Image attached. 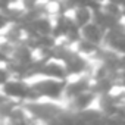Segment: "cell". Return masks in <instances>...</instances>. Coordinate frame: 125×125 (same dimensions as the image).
<instances>
[{"label": "cell", "mask_w": 125, "mask_h": 125, "mask_svg": "<svg viewBox=\"0 0 125 125\" xmlns=\"http://www.w3.org/2000/svg\"><path fill=\"white\" fill-rule=\"evenodd\" d=\"M30 81H31V85L37 90V93L40 94L41 99L62 102L66 80H54V78H47V77H35V78H32Z\"/></svg>", "instance_id": "cell-1"}, {"label": "cell", "mask_w": 125, "mask_h": 125, "mask_svg": "<svg viewBox=\"0 0 125 125\" xmlns=\"http://www.w3.org/2000/svg\"><path fill=\"white\" fill-rule=\"evenodd\" d=\"M30 87H31L30 80L13 78V77H12L8 83H5V85L0 88V91H2L8 99H12V100H16V102L24 103V102L27 100Z\"/></svg>", "instance_id": "cell-2"}, {"label": "cell", "mask_w": 125, "mask_h": 125, "mask_svg": "<svg viewBox=\"0 0 125 125\" xmlns=\"http://www.w3.org/2000/svg\"><path fill=\"white\" fill-rule=\"evenodd\" d=\"M93 80L90 75H80V77H72L66 80L65 84V90H63V97H62V103H65L74 97H77L78 94L87 91L91 88Z\"/></svg>", "instance_id": "cell-3"}, {"label": "cell", "mask_w": 125, "mask_h": 125, "mask_svg": "<svg viewBox=\"0 0 125 125\" xmlns=\"http://www.w3.org/2000/svg\"><path fill=\"white\" fill-rule=\"evenodd\" d=\"M40 77H47V78H54V80H68V71L66 66L62 60L59 59H47L41 66Z\"/></svg>", "instance_id": "cell-4"}, {"label": "cell", "mask_w": 125, "mask_h": 125, "mask_svg": "<svg viewBox=\"0 0 125 125\" xmlns=\"http://www.w3.org/2000/svg\"><path fill=\"white\" fill-rule=\"evenodd\" d=\"M96 102H97V94L90 88L81 94H78L77 97L65 102V107H68L69 110L72 112H80V110H84V109H88L91 106H96Z\"/></svg>", "instance_id": "cell-5"}, {"label": "cell", "mask_w": 125, "mask_h": 125, "mask_svg": "<svg viewBox=\"0 0 125 125\" xmlns=\"http://www.w3.org/2000/svg\"><path fill=\"white\" fill-rule=\"evenodd\" d=\"M104 32L106 30H103L99 24H96L94 21L88 22L87 25H84L81 28V37L91 41V43H96V44H100L103 46V40H104Z\"/></svg>", "instance_id": "cell-6"}, {"label": "cell", "mask_w": 125, "mask_h": 125, "mask_svg": "<svg viewBox=\"0 0 125 125\" xmlns=\"http://www.w3.org/2000/svg\"><path fill=\"white\" fill-rule=\"evenodd\" d=\"M68 13L71 15L72 21H74L80 28H83L84 25H87L88 22L93 21V13H94V12H93L88 6L80 5V6H75L74 9H71Z\"/></svg>", "instance_id": "cell-7"}, {"label": "cell", "mask_w": 125, "mask_h": 125, "mask_svg": "<svg viewBox=\"0 0 125 125\" xmlns=\"http://www.w3.org/2000/svg\"><path fill=\"white\" fill-rule=\"evenodd\" d=\"M115 88H116V80H115L113 77H110V75L103 77V78L93 80V84H91V90H93L97 96L109 94V93H112Z\"/></svg>", "instance_id": "cell-8"}, {"label": "cell", "mask_w": 125, "mask_h": 125, "mask_svg": "<svg viewBox=\"0 0 125 125\" xmlns=\"http://www.w3.org/2000/svg\"><path fill=\"white\" fill-rule=\"evenodd\" d=\"M74 49H75L78 53L84 54L85 57H88V59H93V57H94V54L97 53V50L100 49V44L91 43V41H88V40H85V38H83V37H81V38H80V40L75 43Z\"/></svg>", "instance_id": "cell-9"}, {"label": "cell", "mask_w": 125, "mask_h": 125, "mask_svg": "<svg viewBox=\"0 0 125 125\" xmlns=\"http://www.w3.org/2000/svg\"><path fill=\"white\" fill-rule=\"evenodd\" d=\"M103 12H106L107 15L113 16V18H118V19H122V10H121V5H116L113 2H109V0H104L102 3V8H100Z\"/></svg>", "instance_id": "cell-10"}, {"label": "cell", "mask_w": 125, "mask_h": 125, "mask_svg": "<svg viewBox=\"0 0 125 125\" xmlns=\"http://www.w3.org/2000/svg\"><path fill=\"white\" fill-rule=\"evenodd\" d=\"M10 78H12V74L8 69V66L6 65H0V88H2L5 85V83H8Z\"/></svg>", "instance_id": "cell-11"}, {"label": "cell", "mask_w": 125, "mask_h": 125, "mask_svg": "<svg viewBox=\"0 0 125 125\" xmlns=\"http://www.w3.org/2000/svg\"><path fill=\"white\" fill-rule=\"evenodd\" d=\"M41 0H19V6L24 9V10H30V9H34Z\"/></svg>", "instance_id": "cell-12"}, {"label": "cell", "mask_w": 125, "mask_h": 125, "mask_svg": "<svg viewBox=\"0 0 125 125\" xmlns=\"http://www.w3.org/2000/svg\"><path fill=\"white\" fill-rule=\"evenodd\" d=\"M9 25H10V21L8 19L6 13L0 10V32H2V31H5V30L9 27Z\"/></svg>", "instance_id": "cell-13"}, {"label": "cell", "mask_w": 125, "mask_h": 125, "mask_svg": "<svg viewBox=\"0 0 125 125\" xmlns=\"http://www.w3.org/2000/svg\"><path fill=\"white\" fill-rule=\"evenodd\" d=\"M9 59H10V56H9L6 52H3L2 49H0V65H5Z\"/></svg>", "instance_id": "cell-14"}, {"label": "cell", "mask_w": 125, "mask_h": 125, "mask_svg": "<svg viewBox=\"0 0 125 125\" xmlns=\"http://www.w3.org/2000/svg\"><path fill=\"white\" fill-rule=\"evenodd\" d=\"M121 10H122V21H125V2L121 5Z\"/></svg>", "instance_id": "cell-15"}, {"label": "cell", "mask_w": 125, "mask_h": 125, "mask_svg": "<svg viewBox=\"0 0 125 125\" xmlns=\"http://www.w3.org/2000/svg\"><path fill=\"white\" fill-rule=\"evenodd\" d=\"M109 2H113V3H116V5H122L125 0H109Z\"/></svg>", "instance_id": "cell-16"}]
</instances>
